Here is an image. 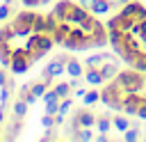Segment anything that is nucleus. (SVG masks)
Listing matches in <instances>:
<instances>
[{"label": "nucleus", "instance_id": "1", "mask_svg": "<svg viewBox=\"0 0 146 142\" xmlns=\"http://www.w3.org/2000/svg\"><path fill=\"white\" fill-rule=\"evenodd\" d=\"M123 96H125V89L112 78L105 82V87L100 89V101L110 108V110H123Z\"/></svg>", "mask_w": 146, "mask_h": 142}, {"label": "nucleus", "instance_id": "2", "mask_svg": "<svg viewBox=\"0 0 146 142\" xmlns=\"http://www.w3.org/2000/svg\"><path fill=\"white\" fill-rule=\"evenodd\" d=\"M114 80L125 89V92H141L146 87V76H141V71L137 69H128V71H119L114 76Z\"/></svg>", "mask_w": 146, "mask_h": 142}, {"label": "nucleus", "instance_id": "3", "mask_svg": "<svg viewBox=\"0 0 146 142\" xmlns=\"http://www.w3.org/2000/svg\"><path fill=\"white\" fill-rule=\"evenodd\" d=\"M62 46H64L66 50H89V48H94V34H87L82 27L73 25L71 34L64 39Z\"/></svg>", "mask_w": 146, "mask_h": 142}, {"label": "nucleus", "instance_id": "4", "mask_svg": "<svg viewBox=\"0 0 146 142\" xmlns=\"http://www.w3.org/2000/svg\"><path fill=\"white\" fill-rule=\"evenodd\" d=\"M34 16H36V14H34L30 7H25V9H23V11H18V14H14V18H11L9 23H11V27H14L16 37H27V34H32Z\"/></svg>", "mask_w": 146, "mask_h": 142}, {"label": "nucleus", "instance_id": "5", "mask_svg": "<svg viewBox=\"0 0 146 142\" xmlns=\"http://www.w3.org/2000/svg\"><path fill=\"white\" fill-rule=\"evenodd\" d=\"M32 64H34V57H32V53H27V50H25V46L14 48L11 64H9V71H11V73H25Z\"/></svg>", "mask_w": 146, "mask_h": 142}, {"label": "nucleus", "instance_id": "6", "mask_svg": "<svg viewBox=\"0 0 146 142\" xmlns=\"http://www.w3.org/2000/svg\"><path fill=\"white\" fill-rule=\"evenodd\" d=\"M96 115L87 108V110H75V115H73V128H94L96 126Z\"/></svg>", "mask_w": 146, "mask_h": 142}, {"label": "nucleus", "instance_id": "7", "mask_svg": "<svg viewBox=\"0 0 146 142\" xmlns=\"http://www.w3.org/2000/svg\"><path fill=\"white\" fill-rule=\"evenodd\" d=\"M119 14L121 16H130L135 21H141V18H146V5H141L139 0H130L119 9Z\"/></svg>", "mask_w": 146, "mask_h": 142}, {"label": "nucleus", "instance_id": "8", "mask_svg": "<svg viewBox=\"0 0 146 142\" xmlns=\"http://www.w3.org/2000/svg\"><path fill=\"white\" fill-rule=\"evenodd\" d=\"M71 30H73V23H68V21H59V23H57V27H55L50 34H52L55 44H59V46H62V44H64V39L71 34Z\"/></svg>", "mask_w": 146, "mask_h": 142}, {"label": "nucleus", "instance_id": "9", "mask_svg": "<svg viewBox=\"0 0 146 142\" xmlns=\"http://www.w3.org/2000/svg\"><path fill=\"white\" fill-rule=\"evenodd\" d=\"M73 5H75L73 0H57L55 7H52V11H55V16H57L59 21H68V14H71Z\"/></svg>", "mask_w": 146, "mask_h": 142}, {"label": "nucleus", "instance_id": "10", "mask_svg": "<svg viewBox=\"0 0 146 142\" xmlns=\"http://www.w3.org/2000/svg\"><path fill=\"white\" fill-rule=\"evenodd\" d=\"M66 76H71V78H84V62H80L78 57H71L66 62Z\"/></svg>", "mask_w": 146, "mask_h": 142}, {"label": "nucleus", "instance_id": "11", "mask_svg": "<svg viewBox=\"0 0 146 142\" xmlns=\"http://www.w3.org/2000/svg\"><path fill=\"white\" fill-rule=\"evenodd\" d=\"M84 80H87L89 85H94V87H98V85H105V82H107L98 66H89V69H84Z\"/></svg>", "mask_w": 146, "mask_h": 142}, {"label": "nucleus", "instance_id": "12", "mask_svg": "<svg viewBox=\"0 0 146 142\" xmlns=\"http://www.w3.org/2000/svg\"><path fill=\"white\" fill-rule=\"evenodd\" d=\"M43 71H48L50 76H55V78H59V76H66V64H64V62H59L57 57H52L50 62H46V66H43Z\"/></svg>", "mask_w": 146, "mask_h": 142}, {"label": "nucleus", "instance_id": "13", "mask_svg": "<svg viewBox=\"0 0 146 142\" xmlns=\"http://www.w3.org/2000/svg\"><path fill=\"white\" fill-rule=\"evenodd\" d=\"M112 11H114L112 0H94V5H91V14H96V16H105Z\"/></svg>", "mask_w": 146, "mask_h": 142}, {"label": "nucleus", "instance_id": "14", "mask_svg": "<svg viewBox=\"0 0 146 142\" xmlns=\"http://www.w3.org/2000/svg\"><path fill=\"white\" fill-rule=\"evenodd\" d=\"M107 60H114V55H112V53H94V55H89V57L84 60V69H89V66H100V64L107 62Z\"/></svg>", "mask_w": 146, "mask_h": 142}, {"label": "nucleus", "instance_id": "15", "mask_svg": "<svg viewBox=\"0 0 146 142\" xmlns=\"http://www.w3.org/2000/svg\"><path fill=\"white\" fill-rule=\"evenodd\" d=\"M98 133H110L114 126H112V112H100V117L96 119V126H94Z\"/></svg>", "mask_w": 146, "mask_h": 142}, {"label": "nucleus", "instance_id": "16", "mask_svg": "<svg viewBox=\"0 0 146 142\" xmlns=\"http://www.w3.org/2000/svg\"><path fill=\"white\" fill-rule=\"evenodd\" d=\"M52 46H55V39H52V34H50V32H41V34H36V48H39V50L50 53V50H52Z\"/></svg>", "mask_w": 146, "mask_h": 142}, {"label": "nucleus", "instance_id": "17", "mask_svg": "<svg viewBox=\"0 0 146 142\" xmlns=\"http://www.w3.org/2000/svg\"><path fill=\"white\" fill-rule=\"evenodd\" d=\"M98 69H100V73L105 76V80H112V78L119 73V62H116V60H107V62H103Z\"/></svg>", "mask_w": 146, "mask_h": 142}, {"label": "nucleus", "instance_id": "18", "mask_svg": "<svg viewBox=\"0 0 146 142\" xmlns=\"http://www.w3.org/2000/svg\"><path fill=\"white\" fill-rule=\"evenodd\" d=\"M123 140H125V142H137V140H141V126H139L137 121H132V126H130L128 131H123Z\"/></svg>", "mask_w": 146, "mask_h": 142}, {"label": "nucleus", "instance_id": "19", "mask_svg": "<svg viewBox=\"0 0 146 142\" xmlns=\"http://www.w3.org/2000/svg\"><path fill=\"white\" fill-rule=\"evenodd\" d=\"M112 126L123 133V131H128V128L132 126V121H130L128 117H123V115H112Z\"/></svg>", "mask_w": 146, "mask_h": 142}, {"label": "nucleus", "instance_id": "20", "mask_svg": "<svg viewBox=\"0 0 146 142\" xmlns=\"http://www.w3.org/2000/svg\"><path fill=\"white\" fill-rule=\"evenodd\" d=\"M73 131H75V133H71L73 140H82V142H91V140H96V135H94L91 128H73Z\"/></svg>", "mask_w": 146, "mask_h": 142}, {"label": "nucleus", "instance_id": "21", "mask_svg": "<svg viewBox=\"0 0 146 142\" xmlns=\"http://www.w3.org/2000/svg\"><path fill=\"white\" fill-rule=\"evenodd\" d=\"M14 39H16V32H14L11 23H5V25L0 27V44H2V41H11V44H14Z\"/></svg>", "mask_w": 146, "mask_h": 142}, {"label": "nucleus", "instance_id": "22", "mask_svg": "<svg viewBox=\"0 0 146 142\" xmlns=\"http://www.w3.org/2000/svg\"><path fill=\"white\" fill-rule=\"evenodd\" d=\"M98 101H100V89H87L84 96H82V103L84 105H94Z\"/></svg>", "mask_w": 146, "mask_h": 142}, {"label": "nucleus", "instance_id": "23", "mask_svg": "<svg viewBox=\"0 0 146 142\" xmlns=\"http://www.w3.org/2000/svg\"><path fill=\"white\" fill-rule=\"evenodd\" d=\"M52 89L57 92L59 98H66V96H71V92H73L71 82H57V85H52Z\"/></svg>", "mask_w": 146, "mask_h": 142}, {"label": "nucleus", "instance_id": "24", "mask_svg": "<svg viewBox=\"0 0 146 142\" xmlns=\"http://www.w3.org/2000/svg\"><path fill=\"white\" fill-rule=\"evenodd\" d=\"M32 32H34V34H41V32H46V14H36V16H34Z\"/></svg>", "mask_w": 146, "mask_h": 142}, {"label": "nucleus", "instance_id": "25", "mask_svg": "<svg viewBox=\"0 0 146 142\" xmlns=\"http://www.w3.org/2000/svg\"><path fill=\"white\" fill-rule=\"evenodd\" d=\"M27 108H30V103H27V101H23V98H18V101L14 103V108H11V110H14V115H16V117H23V119H25Z\"/></svg>", "mask_w": 146, "mask_h": 142}, {"label": "nucleus", "instance_id": "26", "mask_svg": "<svg viewBox=\"0 0 146 142\" xmlns=\"http://www.w3.org/2000/svg\"><path fill=\"white\" fill-rule=\"evenodd\" d=\"M130 32H132V34H137V37H139V39L144 41V39H146V18L137 21V23H135V27H132Z\"/></svg>", "mask_w": 146, "mask_h": 142}, {"label": "nucleus", "instance_id": "27", "mask_svg": "<svg viewBox=\"0 0 146 142\" xmlns=\"http://www.w3.org/2000/svg\"><path fill=\"white\" fill-rule=\"evenodd\" d=\"M48 89H50V87H48L43 80H39V82H32V94H34L36 98H41V96H43Z\"/></svg>", "mask_w": 146, "mask_h": 142}, {"label": "nucleus", "instance_id": "28", "mask_svg": "<svg viewBox=\"0 0 146 142\" xmlns=\"http://www.w3.org/2000/svg\"><path fill=\"white\" fill-rule=\"evenodd\" d=\"M41 126H43V128H55V126H57V119H55V115H48V112H43V115H41Z\"/></svg>", "mask_w": 146, "mask_h": 142}, {"label": "nucleus", "instance_id": "29", "mask_svg": "<svg viewBox=\"0 0 146 142\" xmlns=\"http://www.w3.org/2000/svg\"><path fill=\"white\" fill-rule=\"evenodd\" d=\"M14 89L11 87H7V85H2V89H0V105H5L7 101H9V94H11Z\"/></svg>", "mask_w": 146, "mask_h": 142}, {"label": "nucleus", "instance_id": "30", "mask_svg": "<svg viewBox=\"0 0 146 142\" xmlns=\"http://www.w3.org/2000/svg\"><path fill=\"white\" fill-rule=\"evenodd\" d=\"M41 98H43V103H50V101H62V98L57 96V92H55L52 87H50V89H48V92H46V94H43Z\"/></svg>", "mask_w": 146, "mask_h": 142}, {"label": "nucleus", "instance_id": "31", "mask_svg": "<svg viewBox=\"0 0 146 142\" xmlns=\"http://www.w3.org/2000/svg\"><path fill=\"white\" fill-rule=\"evenodd\" d=\"M11 16V5L9 2H2L0 5V21H5V18H9Z\"/></svg>", "mask_w": 146, "mask_h": 142}, {"label": "nucleus", "instance_id": "32", "mask_svg": "<svg viewBox=\"0 0 146 142\" xmlns=\"http://www.w3.org/2000/svg\"><path fill=\"white\" fill-rule=\"evenodd\" d=\"M57 108H59V101H50V103H46L43 112H48V115H57Z\"/></svg>", "mask_w": 146, "mask_h": 142}, {"label": "nucleus", "instance_id": "33", "mask_svg": "<svg viewBox=\"0 0 146 142\" xmlns=\"http://www.w3.org/2000/svg\"><path fill=\"white\" fill-rule=\"evenodd\" d=\"M137 119H144L146 121V96H144V103L137 108Z\"/></svg>", "mask_w": 146, "mask_h": 142}, {"label": "nucleus", "instance_id": "34", "mask_svg": "<svg viewBox=\"0 0 146 142\" xmlns=\"http://www.w3.org/2000/svg\"><path fill=\"white\" fill-rule=\"evenodd\" d=\"M7 80H9V76L5 73V66H0V87H2V85H7Z\"/></svg>", "mask_w": 146, "mask_h": 142}, {"label": "nucleus", "instance_id": "35", "mask_svg": "<svg viewBox=\"0 0 146 142\" xmlns=\"http://www.w3.org/2000/svg\"><path fill=\"white\" fill-rule=\"evenodd\" d=\"M21 2H23L25 7H30V9H32V7H36V5H41V0H21Z\"/></svg>", "mask_w": 146, "mask_h": 142}, {"label": "nucleus", "instance_id": "36", "mask_svg": "<svg viewBox=\"0 0 146 142\" xmlns=\"http://www.w3.org/2000/svg\"><path fill=\"white\" fill-rule=\"evenodd\" d=\"M82 80H84V78H82ZM82 80H80V78H71L68 82H71V87H73V89H78V87L82 85Z\"/></svg>", "mask_w": 146, "mask_h": 142}, {"label": "nucleus", "instance_id": "37", "mask_svg": "<svg viewBox=\"0 0 146 142\" xmlns=\"http://www.w3.org/2000/svg\"><path fill=\"white\" fill-rule=\"evenodd\" d=\"M125 2H130V0H112V5H114V11H116V9H121Z\"/></svg>", "mask_w": 146, "mask_h": 142}, {"label": "nucleus", "instance_id": "38", "mask_svg": "<svg viewBox=\"0 0 146 142\" xmlns=\"http://www.w3.org/2000/svg\"><path fill=\"white\" fill-rule=\"evenodd\" d=\"M78 2H80L82 7H87V9L91 11V5H94V0H78Z\"/></svg>", "mask_w": 146, "mask_h": 142}, {"label": "nucleus", "instance_id": "39", "mask_svg": "<svg viewBox=\"0 0 146 142\" xmlns=\"http://www.w3.org/2000/svg\"><path fill=\"white\" fill-rule=\"evenodd\" d=\"M55 57H57V60H59V62H64V64H66V62H68V60H71V57H68V55H64V53H59V55H55Z\"/></svg>", "mask_w": 146, "mask_h": 142}, {"label": "nucleus", "instance_id": "40", "mask_svg": "<svg viewBox=\"0 0 146 142\" xmlns=\"http://www.w3.org/2000/svg\"><path fill=\"white\" fill-rule=\"evenodd\" d=\"M2 121H5V108L0 105V124H2Z\"/></svg>", "mask_w": 146, "mask_h": 142}, {"label": "nucleus", "instance_id": "41", "mask_svg": "<svg viewBox=\"0 0 146 142\" xmlns=\"http://www.w3.org/2000/svg\"><path fill=\"white\" fill-rule=\"evenodd\" d=\"M46 2H52V0H41V5H46Z\"/></svg>", "mask_w": 146, "mask_h": 142}, {"label": "nucleus", "instance_id": "42", "mask_svg": "<svg viewBox=\"0 0 146 142\" xmlns=\"http://www.w3.org/2000/svg\"><path fill=\"white\" fill-rule=\"evenodd\" d=\"M0 131H2V128H0Z\"/></svg>", "mask_w": 146, "mask_h": 142}]
</instances>
